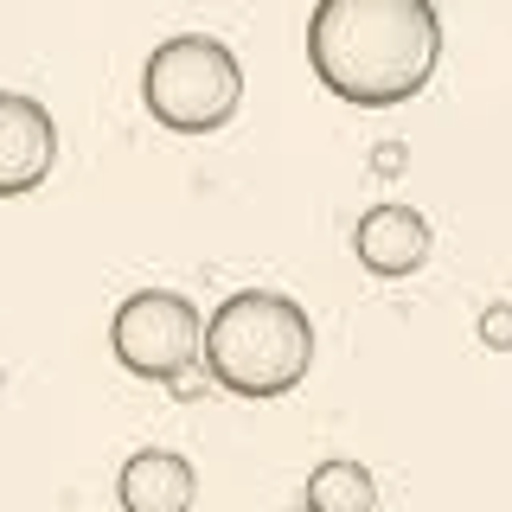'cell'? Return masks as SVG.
<instances>
[{
	"instance_id": "9",
	"label": "cell",
	"mask_w": 512,
	"mask_h": 512,
	"mask_svg": "<svg viewBox=\"0 0 512 512\" xmlns=\"http://www.w3.org/2000/svg\"><path fill=\"white\" fill-rule=\"evenodd\" d=\"M480 346L512 352V301H487V308H480Z\"/></svg>"
},
{
	"instance_id": "8",
	"label": "cell",
	"mask_w": 512,
	"mask_h": 512,
	"mask_svg": "<svg viewBox=\"0 0 512 512\" xmlns=\"http://www.w3.org/2000/svg\"><path fill=\"white\" fill-rule=\"evenodd\" d=\"M308 512H378V487L359 461H320L308 474Z\"/></svg>"
},
{
	"instance_id": "3",
	"label": "cell",
	"mask_w": 512,
	"mask_h": 512,
	"mask_svg": "<svg viewBox=\"0 0 512 512\" xmlns=\"http://www.w3.org/2000/svg\"><path fill=\"white\" fill-rule=\"evenodd\" d=\"M141 103L173 135H218L244 109V64L212 32H173L141 71Z\"/></svg>"
},
{
	"instance_id": "11",
	"label": "cell",
	"mask_w": 512,
	"mask_h": 512,
	"mask_svg": "<svg viewBox=\"0 0 512 512\" xmlns=\"http://www.w3.org/2000/svg\"><path fill=\"white\" fill-rule=\"evenodd\" d=\"M205 378H212V372H199V365H192V372H180V378L167 384V391H173V397H186V404H192V397L205 391Z\"/></svg>"
},
{
	"instance_id": "10",
	"label": "cell",
	"mask_w": 512,
	"mask_h": 512,
	"mask_svg": "<svg viewBox=\"0 0 512 512\" xmlns=\"http://www.w3.org/2000/svg\"><path fill=\"white\" fill-rule=\"evenodd\" d=\"M404 160H410L404 141H378V148H372V173H378V180H397V173H404Z\"/></svg>"
},
{
	"instance_id": "4",
	"label": "cell",
	"mask_w": 512,
	"mask_h": 512,
	"mask_svg": "<svg viewBox=\"0 0 512 512\" xmlns=\"http://www.w3.org/2000/svg\"><path fill=\"white\" fill-rule=\"evenodd\" d=\"M109 352L122 359L128 378L173 384L180 372L205 365V320L173 288H135L109 320Z\"/></svg>"
},
{
	"instance_id": "5",
	"label": "cell",
	"mask_w": 512,
	"mask_h": 512,
	"mask_svg": "<svg viewBox=\"0 0 512 512\" xmlns=\"http://www.w3.org/2000/svg\"><path fill=\"white\" fill-rule=\"evenodd\" d=\"M58 167V122L39 96L0 90V199L45 186Z\"/></svg>"
},
{
	"instance_id": "6",
	"label": "cell",
	"mask_w": 512,
	"mask_h": 512,
	"mask_svg": "<svg viewBox=\"0 0 512 512\" xmlns=\"http://www.w3.org/2000/svg\"><path fill=\"white\" fill-rule=\"evenodd\" d=\"M429 250H436V231H429V218L416 212V205H372V212L352 224V256H359V269H372L378 282L416 276V269L429 263Z\"/></svg>"
},
{
	"instance_id": "1",
	"label": "cell",
	"mask_w": 512,
	"mask_h": 512,
	"mask_svg": "<svg viewBox=\"0 0 512 512\" xmlns=\"http://www.w3.org/2000/svg\"><path fill=\"white\" fill-rule=\"evenodd\" d=\"M308 64L340 103L397 109L436 77L442 13L436 0H314Z\"/></svg>"
},
{
	"instance_id": "12",
	"label": "cell",
	"mask_w": 512,
	"mask_h": 512,
	"mask_svg": "<svg viewBox=\"0 0 512 512\" xmlns=\"http://www.w3.org/2000/svg\"><path fill=\"white\" fill-rule=\"evenodd\" d=\"M0 391H7V365H0Z\"/></svg>"
},
{
	"instance_id": "7",
	"label": "cell",
	"mask_w": 512,
	"mask_h": 512,
	"mask_svg": "<svg viewBox=\"0 0 512 512\" xmlns=\"http://www.w3.org/2000/svg\"><path fill=\"white\" fill-rule=\"evenodd\" d=\"M116 500H122V512H192L199 474H192V461L173 455V448H141V455L122 461Z\"/></svg>"
},
{
	"instance_id": "2",
	"label": "cell",
	"mask_w": 512,
	"mask_h": 512,
	"mask_svg": "<svg viewBox=\"0 0 512 512\" xmlns=\"http://www.w3.org/2000/svg\"><path fill=\"white\" fill-rule=\"evenodd\" d=\"M314 365V320L295 295L237 288L205 320V372L231 397H288Z\"/></svg>"
}]
</instances>
